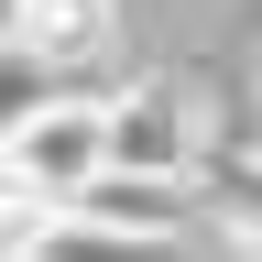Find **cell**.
Returning <instances> with one entry per match:
<instances>
[{"label": "cell", "instance_id": "obj_4", "mask_svg": "<svg viewBox=\"0 0 262 262\" xmlns=\"http://www.w3.org/2000/svg\"><path fill=\"white\" fill-rule=\"evenodd\" d=\"M11 44L44 55L55 77H98V66H110V44H120V0H22Z\"/></svg>", "mask_w": 262, "mask_h": 262}, {"label": "cell", "instance_id": "obj_3", "mask_svg": "<svg viewBox=\"0 0 262 262\" xmlns=\"http://www.w3.org/2000/svg\"><path fill=\"white\" fill-rule=\"evenodd\" d=\"M0 142H11L33 175L66 196V208H77V186H88V175H110V98H88V88H55L44 110H33L22 131H0Z\"/></svg>", "mask_w": 262, "mask_h": 262}, {"label": "cell", "instance_id": "obj_1", "mask_svg": "<svg viewBox=\"0 0 262 262\" xmlns=\"http://www.w3.org/2000/svg\"><path fill=\"white\" fill-rule=\"evenodd\" d=\"M88 229L98 251H164L196 229V175H153V164H110V175L77 186V208H66Z\"/></svg>", "mask_w": 262, "mask_h": 262}, {"label": "cell", "instance_id": "obj_2", "mask_svg": "<svg viewBox=\"0 0 262 262\" xmlns=\"http://www.w3.org/2000/svg\"><path fill=\"white\" fill-rule=\"evenodd\" d=\"M110 164H153V175H196L208 164V110L186 77H131L110 88Z\"/></svg>", "mask_w": 262, "mask_h": 262}, {"label": "cell", "instance_id": "obj_7", "mask_svg": "<svg viewBox=\"0 0 262 262\" xmlns=\"http://www.w3.org/2000/svg\"><path fill=\"white\" fill-rule=\"evenodd\" d=\"M0 262H55V251H0Z\"/></svg>", "mask_w": 262, "mask_h": 262}, {"label": "cell", "instance_id": "obj_6", "mask_svg": "<svg viewBox=\"0 0 262 262\" xmlns=\"http://www.w3.org/2000/svg\"><path fill=\"white\" fill-rule=\"evenodd\" d=\"M251 142H262V88H251Z\"/></svg>", "mask_w": 262, "mask_h": 262}, {"label": "cell", "instance_id": "obj_5", "mask_svg": "<svg viewBox=\"0 0 262 262\" xmlns=\"http://www.w3.org/2000/svg\"><path fill=\"white\" fill-rule=\"evenodd\" d=\"M219 219L241 229V251H262V153H219Z\"/></svg>", "mask_w": 262, "mask_h": 262}]
</instances>
